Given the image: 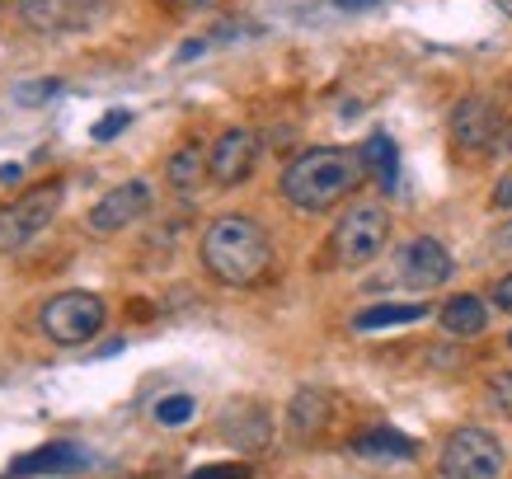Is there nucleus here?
Here are the masks:
<instances>
[{"label": "nucleus", "mask_w": 512, "mask_h": 479, "mask_svg": "<svg viewBox=\"0 0 512 479\" xmlns=\"http://www.w3.org/2000/svg\"><path fill=\"white\" fill-rule=\"evenodd\" d=\"M367 179V165H362V151H348V146H311L301 151L282 170V198L292 202L296 212H329L339 207L348 193H357V184Z\"/></svg>", "instance_id": "obj_1"}, {"label": "nucleus", "mask_w": 512, "mask_h": 479, "mask_svg": "<svg viewBox=\"0 0 512 479\" xmlns=\"http://www.w3.org/2000/svg\"><path fill=\"white\" fill-rule=\"evenodd\" d=\"M202 268L221 287H254L273 268V240L254 217H217L202 231Z\"/></svg>", "instance_id": "obj_2"}, {"label": "nucleus", "mask_w": 512, "mask_h": 479, "mask_svg": "<svg viewBox=\"0 0 512 479\" xmlns=\"http://www.w3.org/2000/svg\"><path fill=\"white\" fill-rule=\"evenodd\" d=\"M390 240V212L381 202H357L343 212V221L334 226L329 235V249H334V259L343 268H362V263H372Z\"/></svg>", "instance_id": "obj_3"}, {"label": "nucleus", "mask_w": 512, "mask_h": 479, "mask_svg": "<svg viewBox=\"0 0 512 479\" xmlns=\"http://www.w3.org/2000/svg\"><path fill=\"white\" fill-rule=\"evenodd\" d=\"M104 320H109V306H104V296H94V292H62L38 310L43 334L52 343H62V348L90 343L94 334L104 329Z\"/></svg>", "instance_id": "obj_4"}, {"label": "nucleus", "mask_w": 512, "mask_h": 479, "mask_svg": "<svg viewBox=\"0 0 512 479\" xmlns=\"http://www.w3.org/2000/svg\"><path fill=\"white\" fill-rule=\"evenodd\" d=\"M62 193H66L62 184H43V188H29L24 198L5 202L0 207V254H15L29 240H38L52 226V217L62 212Z\"/></svg>", "instance_id": "obj_5"}, {"label": "nucleus", "mask_w": 512, "mask_h": 479, "mask_svg": "<svg viewBox=\"0 0 512 479\" xmlns=\"http://www.w3.org/2000/svg\"><path fill=\"white\" fill-rule=\"evenodd\" d=\"M442 479H498L503 475V442L489 428H456L437 456Z\"/></svg>", "instance_id": "obj_6"}, {"label": "nucleus", "mask_w": 512, "mask_h": 479, "mask_svg": "<svg viewBox=\"0 0 512 479\" xmlns=\"http://www.w3.org/2000/svg\"><path fill=\"white\" fill-rule=\"evenodd\" d=\"M109 0H15L19 19L29 24L33 33H47V38H62V33H85L99 24Z\"/></svg>", "instance_id": "obj_7"}, {"label": "nucleus", "mask_w": 512, "mask_h": 479, "mask_svg": "<svg viewBox=\"0 0 512 479\" xmlns=\"http://www.w3.org/2000/svg\"><path fill=\"white\" fill-rule=\"evenodd\" d=\"M254 165H259V132H249V127L221 132L217 146L207 151V174H212V184H221V188L245 184L249 174H254Z\"/></svg>", "instance_id": "obj_8"}, {"label": "nucleus", "mask_w": 512, "mask_h": 479, "mask_svg": "<svg viewBox=\"0 0 512 479\" xmlns=\"http://www.w3.org/2000/svg\"><path fill=\"white\" fill-rule=\"evenodd\" d=\"M151 202H156V193H151L146 179H127V184H118L113 193H104V198L90 207V231L94 235L127 231L132 221H141L151 212Z\"/></svg>", "instance_id": "obj_9"}, {"label": "nucleus", "mask_w": 512, "mask_h": 479, "mask_svg": "<svg viewBox=\"0 0 512 479\" xmlns=\"http://www.w3.org/2000/svg\"><path fill=\"white\" fill-rule=\"evenodd\" d=\"M503 113L494 109V99H484V94H470L456 104L451 113V141L461 146V151H494L498 137H503Z\"/></svg>", "instance_id": "obj_10"}, {"label": "nucleus", "mask_w": 512, "mask_h": 479, "mask_svg": "<svg viewBox=\"0 0 512 479\" xmlns=\"http://www.w3.org/2000/svg\"><path fill=\"white\" fill-rule=\"evenodd\" d=\"M451 254L442 249V240H433V235H419V240H409L400 254V278L414 287V292H433V287H442V282L451 278Z\"/></svg>", "instance_id": "obj_11"}, {"label": "nucleus", "mask_w": 512, "mask_h": 479, "mask_svg": "<svg viewBox=\"0 0 512 479\" xmlns=\"http://www.w3.org/2000/svg\"><path fill=\"white\" fill-rule=\"evenodd\" d=\"M221 433H226V442L240 451H259L273 437V418H268L264 404L254 400H235L226 404V414H221Z\"/></svg>", "instance_id": "obj_12"}, {"label": "nucleus", "mask_w": 512, "mask_h": 479, "mask_svg": "<svg viewBox=\"0 0 512 479\" xmlns=\"http://www.w3.org/2000/svg\"><path fill=\"white\" fill-rule=\"evenodd\" d=\"M90 465V451L76 447V442H47L38 451H24L15 465H10V475H76Z\"/></svg>", "instance_id": "obj_13"}, {"label": "nucleus", "mask_w": 512, "mask_h": 479, "mask_svg": "<svg viewBox=\"0 0 512 479\" xmlns=\"http://www.w3.org/2000/svg\"><path fill=\"white\" fill-rule=\"evenodd\" d=\"M437 320H442V329L456 334V339H475V334H484V325H489V306H484L475 292H461V296H451V301H442Z\"/></svg>", "instance_id": "obj_14"}, {"label": "nucleus", "mask_w": 512, "mask_h": 479, "mask_svg": "<svg viewBox=\"0 0 512 479\" xmlns=\"http://www.w3.org/2000/svg\"><path fill=\"white\" fill-rule=\"evenodd\" d=\"M353 456H367V461H409V456H419V442L395 433V428H372V433H362L353 442Z\"/></svg>", "instance_id": "obj_15"}, {"label": "nucleus", "mask_w": 512, "mask_h": 479, "mask_svg": "<svg viewBox=\"0 0 512 479\" xmlns=\"http://www.w3.org/2000/svg\"><path fill=\"white\" fill-rule=\"evenodd\" d=\"M362 151V165H367V174H376V184L386 188H395V179H400V146L386 137V132H372V137L357 146Z\"/></svg>", "instance_id": "obj_16"}, {"label": "nucleus", "mask_w": 512, "mask_h": 479, "mask_svg": "<svg viewBox=\"0 0 512 479\" xmlns=\"http://www.w3.org/2000/svg\"><path fill=\"white\" fill-rule=\"evenodd\" d=\"M414 320H428V306H419V301H381V306L357 310V320H353V325L362 329V334H372V329L414 325Z\"/></svg>", "instance_id": "obj_17"}, {"label": "nucleus", "mask_w": 512, "mask_h": 479, "mask_svg": "<svg viewBox=\"0 0 512 479\" xmlns=\"http://www.w3.org/2000/svg\"><path fill=\"white\" fill-rule=\"evenodd\" d=\"M287 418H292V433L311 442V437L329 423V395H325V390H296V400H292V409H287Z\"/></svg>", "instance_id": "obj_18"}, {"label": "nucleus", "mask_w": 512, "mask_h": 479, "mask_svg": "<svg viewBox=\"0 0 512 479\" xmlns=\"http://www.w3.org/2000/svg\"><path fill=\"white\" fill-rule=\"evenodd\" d=\"M202 174H207V151H202L198 141L193 146H179L170 155V165H165V179H170L179 193H193L202 184Z\"/></svg>", "instance_id": "obj_19"}, {"label": "nucleus", "mask_w": 512, "mask_h": 479, "mask_svg": "<svg viewBox=\"0 0 512 479\" xmlns=\"http://www.w3.org/2000/svg\"><path fill=\"white\" fill-rule=\"evenodd\" d=\"M151 414H156L160 428H184L188 418L198 414V400L179 390V395H165V400H156V409H151Z\"/></svg>", "instance_id": "obj_20"}, {"label": "nucleus", "mask_w": 512, "mask_h": 479, "mask_svg": "<svg viewBox=\"0 0 512 479\" xmlns=\"http://www.w3.org/2000/svg\"><path fill=\"white\" fill-rule=\"evenodd\" d=\"M62 94V80H19L15 90H10V99L15 104H24V109H38V104H47V99H57Z\"/></svg>", "instance_id": "obj_21"}, {"label": "nucleus", "mask_w": 512, "mask_h": 479, "mask_svg": "<svg viewBox=\"0 0 512 479\" xmlns=\"http://www.w3.org/2000/svg\"><path fill=\"white\" fill-rule=\"evenodd\" d=\"M127 123H132V113H127V109H113V113H104V118L90 127V137L94 141H113L118 132H127Z\"/></svg>", "instance_id": "obj_22"}, {"label": "nucleus", "mask_w": 512, "mask_h": 479, "mask_svg": "<svg viewBox=\"0 0 512 479\" xmlns=\"http://www.w3.org/2000/svg\"><path fill=\"white\" fill-rule=\"evenodd\" d=\"M254 470H249L245 461H221V465H202V470H193L188 479H249Z\"/></svg>", "instance_id": "obj_23"}, {"label": "nucleus", "mask_w": 512, "mask_h": 479, "mask_svg": "<svg viewBox=\"0 0 512 479\" xmlns=\"http://www.w3.org/2000/svg\"><path fill=\"white\" fill-rule=\"evenodd\" d=\"M489 395H494V404L503 414H512V371H498L494 381H489Z\"/></svg>", "instance_id": "obj_24"}, {"label": "nucleus", "mask_w": 512, "mask_h": 479, "mask_svg": "<svg viewBox=\"0 0 512 479\" xmlns=\"http://www.w3.org/2000/svg\"><path fill=\"white\" fill-rule=\"evenodd\" d=\"M494 207H498V212H512V170L494 184Z\"/></svg>", "instance_id": "obj_25"}, {"label": "nucleus", "mask_w": 512, "mask_h": 479, "mask_svg": "<svg viewBox=\"0 0 512 479\" xmlns=\"http://www.w3.org/2000/svg\"><path fill=\"white\" fill-rule=\"evenodd\" d=\"M494 306H503V310L512 315V273H508V278H498V282H494Z\"/></svg>", "instance_id": "obj_26"}, {"label": "nucleus", "mask_w": 512, "mask_h": 479, "mask_svg": "<svg viewBox=\"0 0 512 479\" xmlns=\"http://www.w3.org/2000/svg\"><path fill=\"white\" fill-rule=\"evenodd\" d=\"M198 52H207V43H202V38H193V43H188L184 52H179V62H193V57H198Z\"/></svg>", "instance_id": "obj_27"}, {"label": "nucleus", "mask_w": 512, "mask_h": 479, "mask_svg": "<svg viewBox=\"0 0 512 479\" xmlns=\"http://www.w3.org/2000/svg\"><path fill=\"white\" fill-rule=\"evenodd\" d=\"M212 0H170V10H207Z\"/></svg>", "instance_id": "obj_28"}, {"label": "nucleus", "mask_w": 512, "mask_h": 479, "mask_svg": "<svg viewBox=\"0 0 512 479\" xmlns=\"http://www.w3.org/2000/svg\"><path fill=\"white\" fill-rule=\"evenodd\" d=\"M19 179V165H0V184H15Z\"/></svg>", "instance_id": "obj_29"}, {"label": "nucleus", "mask_w": 512, "mask_h": 479, "mask_svg": "<svg viewBox=\"0 0 512 479\" xmlns=\"http://www.w3.org/2000/svg\"><path fill=\"white\" fill-rule=\"evenodd\" d=\"M334 5H343V10H367V5H376V0H334Z\"/></svg>", "instance_id": "obj_30"}, {"label": "nucleus", "mask_w": 512, "mask_h": 479, "mask_svg": "<svg viewBox=\"0 0 512 479\" xmlns=\"http://www.w3.org/2000/svg\"><path fill=\"white\" fill-rule=\"evenodd\" d=\"M498 245H503V249H512V226H508V231H503V235H498Z\"/></svg>", "instance_id": "obj_31"}, {"label": "nucleus", "mask_w": 512, "mask_h": 479, "mask_svg": "<svg viewBox=\"0 0 512 479\" xmlns=\"http://www.w3.org/2000/svg\"><path fill=\"white\" fill-rule=\"evenodd\" d=\"M508 348H512V334H508Z\"/></svg>", "instance_id": "obj_32"}]
</instances>
